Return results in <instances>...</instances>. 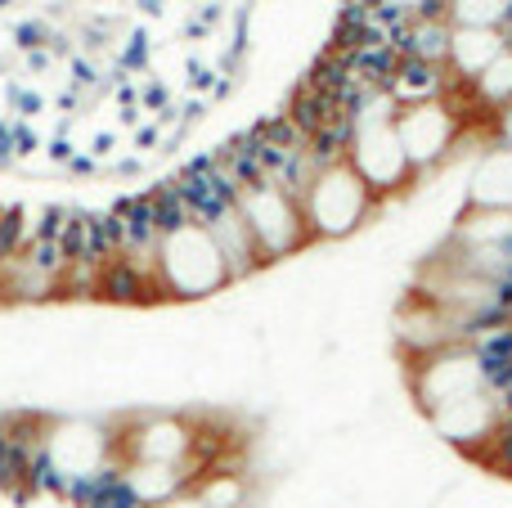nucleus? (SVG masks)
I'll return each mask as SVG.
<instances>
[{"label": "nucleus", "mask_w": 512, "mask_h": 508, "mask_svg": "<svg viewBox=\"0 0 512 508\" xmlns=\"http://www.w3.org/2000/svg\"><path fill=\"white\" fill-rule=\"evenodd\" d=\"M50 63H54V54H50V50H32V54H23V68H27V72H50Z\"/></svg>", "instance_id": "nucleus-26"}, {"label": "nucleus", "mask_w": 512, "mask_h": 508, "mask_svg": "<svg viewBox=\"0 0 512 508\" xmlns=\"http://www.w3.org/2000/svg\"><path fill=\"white\" fill-rule=\"evenodd\" d=\"M135 5H140L144 18H162V14H167V0H135Z\"/></svg>", "instance_id": "nucleus-29"}, {"label": "nucleus", "mask_w": 512, "mask_h": 508, "mask_svg": "<svg viewBox=\"0 0 512 508\" xmlns=\"http://www.w3.org/2000/svg\"><path fill=\"white\" fill-rule=\"evenodd\" d=\"M346 162H351V171L369 185V194L378 198V203L414 194V167H409L405 149H400V140H396V122L355 126Z\"/></svg>", "instance_id": "nucleus-5"}, {"label": "nucleus", "mask_w": 512, "mask_h": 508, "mask_svg": "<svg viewBox=\"0 0 512 508\" xmlns=\"http://www.w3.org/2000/svg\"><path fill=\"white\" fill-rule=\"evenodd\" d=\"M41 131H36L32 122H9V149H14L18 162H27L32 153H41Z\"/></svg>", "instance_id": "nucleus-18"}, {"label": "nucleus", "mask_w": 512, "mask_h": 508, "mask_svg": "<svg viewBox=\"0 0 512 508\" xmlns=\"http://www.w3.org/2000/svg\"><path fill=\"white\" fill-rule=\"evenodd\" d=\"M0 77H5V63H0Z\"/></svg>", "instance_id": "nucleus-32"}, {"label": "nucleus", "mask_w": 512, "mask_h": 508, "mask_svg": "<svg viewBox=\"0 0 512 508\" xmlns=\"http://www.w3.org/2000/svg\"><path fill=\"white\" fill-rule=\"evenodd\" d=\"M149 68H153V36L149 27H131L126 45L117 50V72L122 77H149Z\"/></svg>", "instance_id": "nucleus-14"}, {"label": "nucleus", "mask_w": 512, "mask_h": 508, "mask_svg": "<svg viewBox=\"0 0 512 508\" xmlns=\"http://www.w3.org/2000/svg\"><path fill=\"white\" fill-rule=\"evenodd\" d=\"M14 5H23V0H0V14H9Z\"/></svg>", "instance_id": "nucleus-31"}, {"label": "nucleus", "mask_w": 512, "mask_h": 508, "mask_svg": "<svg viewBox=\"0 0 512 508\" xmlns=\"http://www.w3.org/2000/svg\"><path fill=\"white\" fill-rule=\"evenodd\" d=\"M27 243H32V212L23 203H5L0 207V266L14 261Z\"/></svg>", "instance_id": "nucleus-12"}, {"label": "nucleus", "mask_w": 512, "mask_h": 508, "mask_svg": "<svg viewBox=\"0 0 512 508\" xmlns=\"http://www.w3.org/2000/svg\"><path fill=\"white\" fill-rule=\"evenodd\" d=\"M234 95V77H216V86H212V99L221 104V99H230Z\"/></svg>", "instance_id": "nucleus-30"}, {"label": "nucleus", "mask_w": 512, "mask_h": 508, "mask_svg": "<svg viewBox=\"0 0 512 508\" xmlns=\"http://www.w3.org/2000/svg\"><path fill=\"white\" fill-rule=\"evenodd\" d=\"M445 77L450 72L441 63H423V59H400L396 81H391L387 95L396 99L400 108H414V104H432V99L445 95Z\"/></svg>", "instance_id": "nucleus-10"}, {"label": "nucleus", "mask_w": 512, "mask_h": 508, "mask_svg": "<svg viewBox=\"0 0 512 508\" xmlns=\"http://www.w3.org/2000/svg\"><path fill=\"white\" fill-rule=\"evenodd\" d=\"M117 176H122V180H126V176H131V180H135V176H144V158H135V153L117 158Z\"/></svg>", "instance_id": "nucleus-27"}, {"label": "nucleus", "mask_w": 512, "mask_h": 508, "mask_svg": "<svg viewBox=\"0 0 512 508\" xmlns=\"http://www.w3.org/2000/svg\"><path fill=\"white\" fill-rule=\"evenodd\" d=\"M234 207H239L243 225L252 230L256 248H261V257L270 261V266L292 261V257H301L306 248H315V243H310L306 221H301L297 198H288L279 185H270V180H252Z\"/></svg>", "instance_id": "nucleus-3"}, {"label": "nucleus", "mask_w": 512, "mask_h": 508, "mask_svg": "<svg viewBox=\"0 0 512 508\" xmlns=\"http://www.w3.org/2000/svg\"><path fill=\"white\" fill-rule=\"evenodd\" d=\"M68 176H77V180H86V176H99V162L90 158V153H77V158L68 162Z\"/></svg>", "instance_id": "nucleus-25"}, {"label": "nucleus", "mask_w": 512, "mask_h": 508, "mask_svg": "<svg viewBox=\"0 0 512 508\" xmlns=\"http://www.w3.org/2000/svg\"><path fill=\"white\" fill-rule=\"evenodd\" d=\"M221 18H225V0H203V5H198V14H194V23L212 32V27L221 23Z\"/></svg>", "instance_id": "nucleus-23"}, {"label": "nucleus", "mask_w": 512, "mask_h": 508, "mask_svg": "<svg viewBox=\"0 0 512 508\" xmlns=\"http://www.w3.org/2000/svg\"><path fill=\"white\" fill-rule=\"evenodd\" d=\"M158 508H207V504L198 500L194 491H185V495H176V500H167V504H158Z\"/></svg>", "instance_id": "nucleus-28"}, {"label": "nucleus", "mask_w": 512, "mask_h": 508, "mask_svg": "<svg viewBox=\"0 0 512 508\" xmlns=\"http://www.w3.org/2000/svg\"><path fill=\"white\" fill-rule=\"evenodd\" d=\"M113 153H117V131H95V135H90V158H95V162L113 158Z\"/></svg>", "instance_id": "nucleus-22"}, {"label": "nucleus", "mask_w": 512, "mask_h": 508, "mask_svg": "<svg viewBox=\"0 0 512 508\" xmlns=\"http://www.w3.org/2000/svg\"><path fill=\"white\" fill-rule=\"evenodd\" d=\"M95 302L126 306V311H149V306H171V297H167V288H162L158 275L131 266L126 257H113L108 266H99Z\"/></svg>", "instance_id": "nucleus-6"}, {"label": "nucleus", "mask_w": 512, "mask_h": 508, "mask_svg": "<svg viewBox=\"0 0 512 508\" xmlns=\"http://www.w3.org/2000/svg\"><path fill=\"white\" fill-rule=\"evenodd\" d=\"M504 50H508V41L495 32V27H454L445 68H450L459 81H477Z\"/></svg>", "instance_id": "nucleus-8"}, {"label": "nucleus", "mask_w": 512, "mask_h": 508, "mask_svg": "<svg viewBox=\"0 0 512 508\" xmlns=\"http://www.w3.org/2000/svg\"><path fill=\"white\" fill-rule=\"evenodd\" d=\"M158 279L171 302H203V297H216L230 288L221 252H216V243L207 239V230H198V225H185V230L162 239Z\"/></svg>", "instance_id": "nucleus-2"}, {"label": "nucleus", "mask_w": 512, "mask_h": 508, "mask_svg": "<svg viewBox=\"0 0 512 508\" xmlns=\"http://www.w3.org/2000/svg\"><path fill=\"white\" fill-rule=\"evenodd\" d=\"M468 207L512 212V149H495L481 158V167L468 180Z\"/></svg>", "instance_id": "nucleus-9"}, {"label": "nucleus", "mask_w": 512, "mask_h": 508, "mask_svg": "<svg viewBox=\"0 0 512 508\" xmlns=\"http://www.w3.org/2000/svg\"><path fill=\"white\" fill-rule=\"evenodd\" d=\"M158 144H162V126L158 122H153V126H135V149L149 153V149H158Z\"/></svg>", "instance_id": "nucleus-24"}, {"label": "nucleus", "mask_w": 512, "mask_h": 508, "mask_svg": "<svg viewBox=\"0 0 512 508\" xmlns=\"http://www.w3.org/2000/svg\"><path fill=\"white\" fill-rule=\"evenodd\" d=\"M508 0H450V27H495L504 23Z\"/></svg>", "instance_id": "nucleus-13"}, {"label": "nucleus", "mask_w": 512, "mask_h": 508, "mask_svg": "<svg viewBox=\"0 0 512 508\" xmlns=\"http://www.w3.org/2000/svg\"><path fill=\"white\" fill-rule=\"evenodd\" d=\"M50 41H54V27L45 23V18H18V23H9V45H14L18 54L50 50Z\"/></svg>", "instance_id": "nucleus-16"}, {"label": "nucleus", "mask_w": 512, "mask_h": 508, "mask_svg": "<svg viewBox=\"0 0 512 508\" xmlns=\"http://www.w3.org/2000/svg\"><path fill=\"white\" fill-rule=\"evenodd\" d=\"M301 221L310 230V243H342L364 234L378 221V198L369 194L360 176L351 171V162H337V167L315 171L310 189L301 194Z\"/></svg>", "instance_id": "nucleus-1"}, {"label": "nucleus", "mask_w": 512, "mask_h": 508, "mask_svg": "<svg viewBox=\"0 0 512 508\" xmlns=\"http://www.w3.org/2000/svg\"><path fill=\"white\" fill-rule=\"evenodd\" d=\"M122 468H126V486L149 508L194 491V482L207 473L203 464H122Z\"/></svg>", "instance_id": "nucleus-7"}, {"label": "nucleus", "mask_w": 512, "mask_h": 508, "mask_svg": "<svg viewBox=\"0 0 512 508\" xmlns=\"http://www.w3.org/2000/svg\"><path fill=\"white\" fill-rule=\"evenodd\" d=\"M216 77H221L216 68H207V63H198V59H185V86L194 90V95H212Z\"/></svg>", "instance_id": "nucleus-20"}, {"label": "nucleus", "mask_w": 512, "mask_h": 508, "mask_svg": "<svg viewBox=\"0 0 512 508\" xmlns=\"http://www.w3.org/2000/svg\"><path fill=\"white\" fill-rule=\"evenodd\" d=\"M472 95L481 108H508L512 104V45L472 81Z\"/></svg>", "instance_id": "nucleus-11"}, {"label": "nucleus", "mask_w": 512, "mask_h": 508, "mask_svg": "<svg viewBox=\"0 0 512 508\" xmlns=\"http://www.w3.org/2000/svg\"><path fill=\"white\" fill-rule=\"evenodd\" d=\"M5 86V108H9V122H36L45 108V95L36 86H27V81L18 77H5L0 81Z\"/></svg>", "instance_id": "nucleus-15"}, {"label": "nucleus", "mask_w": 512, "mask_h": 508, "mask_svg": "<svg viewBox=\"0 0 512 508\" xmlns=\"http://www.w3.org/2000/svg\"><path fill=\"white\" fill-rule=\"evenodd\" d=\"M68 212H72L68 203H45V207H36V212H32V239H54V243H59L63 225H68Z\"/></svg>", "instance_id": "nucleus-17"}, {"label": "nucleus", "mask_w": 512, "mask_h": 508, "mask_svg": "<svg viewBox=\"0 0 512 508\" xmlns=\"http://www.w3.org/2000/svg\"><path fill=\"white\" fill-rule=\"evenodd\" d=\"M41 153L50 167H68V162L77 158V144H72V135H50V140L41 144Z\"/></svg>", "instance_id": "nucleus-21"}, {"label": "nucleus", "mask_w": 512, "mask_h": 508, "mask_svg": "<svg viewBox=\"0 0 512 508\" xmlns=\"http://www.w3.org/2000/svg\"><path fill=\"white\" fill-rule=\"evenodd\" d=\"M140 108H144V113H167V108H171V86H167V81H158V77L144 81V86H140Z\"/></svg>", "instance_id": "nucleus-19"}, {"label": "nucleus", "mask_w": 512, "mask_h": 508, "mask_svg": "<svg viewBox=\"0 0 512 508\" xmlns=\"http://www.w3.org/2000/svg\"><path fill=\"white\" fill-rule=\"evenodd\" d=\"M463 135V122L450 113L445 99H432V104H414L396 113V140L405 149L409 167H414V189H427V180L450 162L454 144ZM414 198V194H409Z\"/></svg>", "instance_id": "nucleus-4"}]
</instances>
